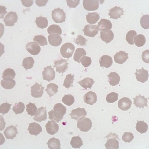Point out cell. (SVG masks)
Here are the masks:
<instances>
[{"instance_id": "3957f363", "label": "cell", "mask_w": 149, "mask_h": 149, "mask_svg": "<svg viewBox=\"0 0 149 149\" xmlns=\"http://www.w3.org/2000/svg\"><path fill=\"white\" fill-rule=\"evenodd\" d=\"M75 47L72 43H65L61 48V54L63 57L69 58L72 56Z\"/></svg>"}, {"instance_id": "8992f818", "label": "cell", "mask_w": 149, "mask_h": 149, "mask_svg": "<svg viewBox=\"0 0 149 149\" xmlns=\"http://www.w3.org/2000/svg\"><path fill=\"white\" fill-rule=\"evenodd\" d=\"M68 59L65 60L61 59L55 61L54 62V66L53 67L56 68V72L62 73V76L63 75V74L66 72L68 68V65L69 63H67V61Z\"/></svg>"}, {"instance_id": "7c38bea8", "label": "cell", "mask_w": 149, "mask_h": 149, "mask_svg": "<svg viewBox=\"0 0 149 149\" xmlns=\"http://www.w3.org/2000/svg\"><path fill=\"white\" fill-rule=\"evenodd\" d=\"M134 74L137 81L142 83H144L148 80V72L144 69L143 67L141 69H136V72Z\"/></svg>"}, {"instance_id": "e575fe53", "label": "cell", "mask_w": 149, "mask_h": 149, "mask_svg": "<svg viewBox=\"0 0 149 149\" xmlns=\"http://www.w3.org/2000/svg\"><path fill=\"white\" fill-rule=\"evenodd\" d=\"M136 129L138 132L141 134L146 133L148 131V126L144 121H137Z\"/></svg>"}, {"instance_id": "8d00e7d4", "label": "cell", "mask_w": 149, "mask_h": 149, "mask_svg": "<svg viewBox=\"0 0 149 149\" xmlns=\"http://www.w3.org/2000/svg\"><path fill=\"white\" fill-rule=\"evenodd\" d=\"M70 143L72 148L75 149H80L83 145L82 140L79 136L73 137Z\"/></svg>"}, {"instance_id": "d6a6232c", "label": "cell", "mask_w": 149, "mask_h": 149, "mask_svg": "<svg viewBox=\"0 0 149 149\" xmlns=\"http://www.w3.org/2000/svg\"><path fill=\"white\" fill-rule=\"evenodd\" d=\"M50 149H60L61 143L59 139L53 137L51 138L47 143Z\"/></svg>"}, {"instance_id": "11a10c76", "label": "cell", "mask_w": 149, "mask_h": 149, "mask_svg": "<svg viewBox=\"0 0 149 149\" xmlns=\"http://www.w3.org/2000/svg\"><path fill=\"white\" fill-rule=\"evenodd\" d=\"M80 0H67V5L70 8H75L80 4Z\"/></svg>"}, {"instance_id": "9c48e42d", "label": "cell", "mask_w": 149, "mask_h": 149, "mask_svg": "<svg viewBox=\"0 0 149 149\" xmlns=\"http://www.w3.org/2000/svg\"><path fill=\"white\" fill-rule=\"evenodd\" d=\"M43 80H46L49 82L54 80L55 77V72L52 66H47L44 68L42 72Z\"/></svg>"}, {"instance_id": "7402d4cb", "label": "cell", "mask_w": 149, "mask_h": 149, "mask_svg": "<svg viewBox=\"0 0 149 149\" xmlns=\"http://www.w3.org/2000/svg\"><path fill=\"white\" fill-rule=\"evenodd\" d=\"M18 133L16 127L13 125L7 127L4 132L5 137L8 140H13L16 137V135Z\"/></svg>"}, {"instance_id": "c3c4849f", "label": "cell", "mask_w": 149, "mask_h": 149, "mask_svg": "<svg viewBox=\"0 0 149 149\" xmlns=\"http://www.w3.org/2000/svg\"><path fill=\"white\" fill-rule=\"evenodd\" d=\"M137 35V33L135 30H130L127 33L126 36V40L128 43L131 45L134 44V38Z\"/></svg>"}, {"instance_id": "30bf717a", "label": "cell", "mask_w": 149, "mask_h": 149, "mask_svg": "<svg viewBox=\"0 0 149 149\" xmlns=\"http://www.w3.org/2000/svg\"><path fill=\"white\" fill-rule=\"evenodd\" d=\"M100 1H101L98 0H84L83 5L86 10H96L98 9Z\"/></svg>"}, {"instance_id": "74e56055", "label": "cell", "mask_w": 149, "mask_h": 149, "mask_svg": "<svg viewBox=\"0 0 149 149\" xmlns=\"http://www.w3.org/2000/svg\"><path fill=\"white\" fill-rule=\"evenodd\" d=\"M134 41L136 46L140 47L143 46L146 42V39L143 35L139 34L134 38Z\"/></svg>"}, {"instance_id": "ba28073f", "label": "cell", "mask_w": 149, "mask_h": 149, "mask_svg": "<svg viewBox=\"0 0 149 149\" xmlns=\"http://www.w3.org/2000/svg\"><path fill=\"white\" fill-rule=\"evenodd\" d=\"M87 113L84 108H80V107L72 110L71 113L70 114L72 119L78 121L85 118Z\"/></svg>"}, {"instance_id": "ee69618b", "label": "cell", "mask_w": 149, "mask_h": 149, "mask_svg": "<svg viewBox=\"0 0 149 149\" xmlns=\"http://www.w3.org/2000/svg\"><path fill=\"white\" fill-rule=\"evenodd\" d=\"M62 101L67 106H70L75 102L74 97L71 94L65 95L62 98Z\"/></svg>"}, {"instance_id": "db71d44e", "label": "cell", "mask_w": 149, "mask_h": 149, "mask_svg": "<svg viewBox=\"0 0 149 149\" xmlns=\"http://www.w3.org/2000/svg\"><path fill=\"white\" fill-rule=\"evenodd\" d=\"M87 41V40H86L85 38H84V37H83L81 35H78L76 40H74V42L76 44H77L78 45H80L82 46H86V43Z\"/></svg>"}, {"instance_id": "f5cc1de1", "label": "cell", "mask_w": 149, "mask_h": 149, "mask_svg": "<svg viewBox=\"0 0 149 149\" xmlns=\"http://www.w3.org/2000/svg\"><path fill=\"white\" fill-rule=\"evenodd\" d=\"M122 140L125 142L130 143L134 139V136L131 132H125L122 136Z\"/></svg>"}, {"instance_id": "680465c9", "label": "cell", "mask_w": 149, "mask_h": 149, "mask_svg": "<svg viewBox=\"0 0 149 149\" xmlns=\"http://www.w3.org/2000/svg\"><path fill=\"white\" fill-rule=\"evenodd\" d=\"M48 1L47 0H36V3L38 6L41 7L45 6Z\"/></svg>"}, {"instance_id": "681fc988", "label": "cell", "mask_w": 149, "mask_h": 149, "mask_svg": "<svg viewBox=\"0 0 149 149\" xmlns=\"http://www.w3.org/2000/svg\"><path fill=\"white\" fill-rule=\"evenodd\" d=\"M140 24L142 28L144 29L149 28V15H144L140 19Z\"/></svg>"}, {"instance_id": "83f0119b", "label": "cell", "mask_w": 149, "mask_h": 149, "mask_svg": "<svg viewBox=\"0 0 149 149\" xmlns=\"http://www.w3.org/2000/svg\"><path fill=\"white\" fill-rule=\"evenodd\" d=\"M107 77H108V81L110 85L115 86L119 84L120 78L117 72H112L107 76Z\"/></svg>"}, {"instance_id": "d590c367", "label": "cell", "mask_w": 149, "mask_h": 149, "mask_svg": "<svg viewBox=\"0 0 149 149\" xmlns=\"http://www.w3.org/2000/svg\"><path fill=\"white\" fill-rule=\"evenodd\" d=\"M86 55V52L85 50L82 48H78L76 49L74 56V60L75 61L78 62V63H80V60L81 57Z\"/></svg>"}, {"instance_id": "1f68e13d", "label": "cell", "mask_w": 149, "mask_h": 149, "mask_svg": "<svg viewBox=\"0 0 149 149\" xmlns=\"http://www.w3.org/2000/svg\"><path fill=\"white\" fill-rule=\"evenodd\" d=\"M58 86L54 83H50L48 84L47 89L45 90L50 97L53 96L58 92Z\"/></svg>"}, {"instance_id": "6f0895ef", "label": "cell", "mask_w": 149, "mask_h": 149, "mask_svg": "<svg viewBox=\"0 0 149 149\" xmlns=\"http://www.w3.org/2000/svg\"><path fill=\"white\" fill-rule=\"evenodd\" d=\"M22 5L26 7H30L33 4V1L32 0H21Z\"/></svg>"}, {"instance_id": "4316f807", "label": "cell", "mask_w": 149, "mask_h": 149, "mask_svg": "<svg viewBox=\"0 0 149 149\" xmlns=\"http://www.w3.org/2000/svg\"><path fill=\"white\" fill-rule=\"evenodd\" d=\"M48 40L49 44L52 46L57 47L59 46L62 42L61 37L58 34H53L48 36Z\"/></svg>"}, {"instance_id": "7dc6e473", "label": "cell", "mask_w": 149, "mask_h": 149, "mask_svg": "<svg viewBox=\"0 0 149 149\" xmlns=\"http://www.w3.org/2000/svg\"><path fill=\"white\" fill-rule=\"evenodd\" d=\"M118 93L115 92H111L107 95L106 97L107 102L108 103H113L118 100Z\"/></svg>"}, {"instance_id": "91938a15", "label": "cell", "mask_w": 149, "mask_h": 149, "mask_svg": "<svg viewBox=\"0 0 149 149\" xmlns=\"http://www.w3.org/2000/svg\"><path fill=\"white\" fill-rule=\"evenodd\" d=\"M1 18H4V15L7 13L6 10V8L5 6H1Z\"/></svg>"}, {"instance_id": "2e32d148", "label": "cell", "mask_w": 149, "mask_h": 149, "mask_svg": "<svg viewBox=\"0 0 149 149\" xmlns=\"http://www.w3.org/2000/svg\"><path fill=\"white\" fill-rule=\"evenodd\" d=\"M33 118L35 121L39 122L46 120L47 119L46 107H41L39 108Z\"/></svg>"}, {"instance_id": "6da1fadb", "label": "cell", "mask_w": 149, "mask_h": 149, "mask_svg": "<svg viewBox=\"0 0 149 149\" xmlns=\"http://www.w3.org/2000/svg\"><path fill=\"white\" fill-rule=\"evenodd\" d=\"M67 108L61 103H56L53 109L48 113L49 119L59 122L63 118L64 115L67 112Z\"/></svg>"}, {"instance_id": "f907efd6", "label": "cell", "mask_w": 149, "mask_h": 149, "mask_svg": "<svg viewBox=\"0 0 149 149\" xmlns=\"http://www.w3.org/2000/svg\"><path fill=\"white\" fill-rule=\"evenodd\" d=\"M12 104H9L6 102V103H2L0 106V113L3 115L7 113L10 110Z\"/></svg>"}, {"instance_id": "816d5d0a", "label": "cell", "mask_w": 149, "mask_h": 149, "mask_svg": "<svg viewBox=\"0 0 149 149\" xmlns=\"http://www.w3.org/2000/svg\"><path fill=\"white\" fill-rule=\"evenodd\" d=\"M92 59L89 56H82L80 60V63L84 67H88L90 66L92 64Z\"/></svg>"}, {"instance_id": "7bdbcfd3", "label": "cell", "mask_w": 149, "mask_h": 149, "mask_svg": "<svg viewBox=\"0 0 149 149\" xmlns=\"http://www.w3.org/2000/svg\"><path fill=\"white\" fill-rule=\"evenodd\" d=\"M47 32L49 34L56 33L61 35L62 31L61 29L59 26L57 25H52L48 28Z\"/></svg>"}, {"instance_id": "5b68a950", "label": "cell", "mask_w": 149, "mask_h": 149, "mask_svg": "<svg viewBox=\"0 0 149 149\" xmlns=\"http://www.w3.org/2000/svg\"><path fill=\"white\" fill-rule=\"evenodd\" d=\"M77 126L80 131L83 132H87L91 130L92 127V123L90 118H84L78 120Z\"/></svg>"}, {"instance_id": "4dcf8cb0", "label": "cell", "mask_w": 149, "mask_h": 149, "mask_svg": "<svg viewBox=\"0 0 149 149\" xmlns=\"http://www.w3.org/2000/svg\"><path fill=\"white\" fill-rule=\"evenodd\" d=\"M87 22L90 24H96L100 19V15L97 13H88L86 16Z\"/></svg>"}, {"instance_id": "4fadbf2b", "label": "cell", "mask_w": 149, "mask_h": 149, "mask_svg": "<svg viewBox=\"0 0 149 149\" xmlns=\"http://www.w3.org/2000/svg\"><path fill=\"white\" fill-rule=\"evenodd\" d=\"M26 48L30 54L33 55H38L41 52V47L35 42H29L26 45Z\"/></svg>"}, {"instance_id": "ab89813d", "label": "cell", "mask_w": 149, "mask_h": 149, "mask_svg": "<svg viewBox=\"0 0 149 149\" xmlns=\"http://www.w3.org/2000/svg\"><path fill=\"white\" fill-rule=\"evenodd\" d=\"M74 76L72 75L71 74H68L66 76V78L64 80L63 86L67 89H69L71 87L73 86V83L74 80Z\"/></svg>"}, {"instance_id": "d6986e66", "label": "cell", "mask_w": 149, "mask_h": 149, "mask_svg": "<svg viewBox=\"0 0 149 149\" xmlns=\"http://www.w3.org/2000/svg\"><path fill=\"white\" fill-rule=\"evenodd\" d=\"M96 25H86L84 27L83 31L85 35L89 37L94 38L98 33L99 30L96 29Z\"/></svg>"}, {"instance_id": "5bb4252c", "label": "cell", "mask_w": 149, "mask_h": 149, "mask_svg": "<svg viewBox=\"0 0 149 149\" xmlns=\"http://www.w3.org/2000/svg\"><path fill=\"white\" fill-rule=\"evenodd\" d=\"M112 28V24L109 19H101L98 23L96 28L100 31H105L111 30Z\"/></svg>"}, {"instance_id": "e0dca14e", "label": "cell", "mask_w": 149, "mask_h": 149, "mask_svg": "<svg viewBox=\"0 0 149 149\" xmlns=\"http://www.w3.org/2000/svg\"><path fill=\"white\" fill-rule=\"evenodd\" d=\"M134 104L136 107L143 109L144 107H148V99L139 95V96H136L135 98H133Z\"/></svg>"}, {"instance_id": "52a82bcc", "label": "cell", "mask_w": 149, "mask_h": 149, "mask_svg": "<svg viewBox=\"0 0 149 149\" xmlns=\"http://www.w3.org/2000/svg\"><path fill=\"white\" fill-rule=\"evenodd\" d=\"M18 16L15 12L11 11L5 16L4 21L6 26H13L15 23L17 22Z\"/></svg>"}, {"instance_id": "8fae6325", "label": "cell", "mask_w": 149, "mask_h": 149, "mask_svg": "<svg viewBox=\"0 0 149 149\" xmlns=\"http://www.w3.org/2000/svg\"><path fill=\"white\" fill-rule=\"evenodd\" d=\"M45 88L42 86V83L39 84L36 82L35 84L31 87V95L34 98H40L42 97Z\"/></svg>"}, {"instance_id": "60d3db41", "label": "cell", "mask_w": 149, "mask_h": 149, "mask_svg": "<svg viewBox=\"0 0 149 149\" xmlns=\"http://www.w3.org/2000/svg\"><path fill=\"white\" fill-rule=\"evenodd\" d=\"M25 107L24 104L22 102H19L18 103H16L13 107V111L16 115L22 113L24 111Z\"/></svg>"}, {"instance_id": "836d02e7", "label": "cell", "mask_w": 149, "mask_h": 149, "mask_svg": "<svg viewBox=\"0 0 149 149\" xmlns=\"http://www.w3.org/2000/svg\"><path fill=\"white\" fill-rule=\"evenodd\" d=\"M35 22L38 28L41 29L46 28L48 25V21L47 18L42 16L37 17Z\"/></svg>"}, {"instance_id": "ffe728a7", "label": "cell", "mask_w": 149, "mask_h": 149, "mask_svg": "<svg viewBox=\"0 0 149 149\" xmlns=\"http://www.w3.org/2000/svg\"><path fill=\"white\" fill-rule=\"evenodd\" d=\"M109 11L108 15L111 19H117L124 15V11L123 8L117 6L112 8Z\"/></svg>"}, {"instance_id": "7a4b0ae2", "label": "cell", "mask_w": 149, "mask_h": 149, "mask_svg": "<svg viewBox=\"0 0 149 149\" xmlns=\"http://www.w3.org/2000/svg\"><path fill=\"white\" fill-rule=\"evenodd\" d=\"M105 138L107 139V141L105 144L106 149H119V143L117 139L119 141L120 139L118 138L117 134L111 132Z\"/></svg>"}, {"instance_id": "d4e9b609", "label": "cell", "mask_w": 149, "mask_h": 149, "mask_svg": "<svg viewBox=\"0 0 149 149\" xmlns=\"http://www.w3.org/2000/svg\"><path fill=\"white\" fill-rule=\"evenodd\" d=\"M99 63L101 67L108 68L112 65L113 59L109 55H103L100 58Z\"/></svg>"}, {"instance_id": "44dd1931", "label": "cell", "mask_w": 149, "mask_h": 149, "mask_svg": "<svg viewBox=\"0 0 149 149\" xmlns=\"http://www.w3.org/2000/svg\"><path fill=\"white\" fill-rule=\"evenodd\" d=\"M132 102L129 98L124 97L119 100L118 102V108L121 110H128L131 107Z\"/></svg>"}, {"instance_id": "f546056e", "label": "cell", "mask_w": 149, "mask_h": 149, "mask_svg": "<svg viewBox=\"0 0 149 149\" xmlns=\"http://www.w3.org/2000/svg\"><path fill=\"white\" fill-rule=\"evenodd\" d=\"M78 83L82 88L86 90L88 88L90 89L92 88V86L94 84L95 81L92 78H86Z\"/></svg>"}, {"instance_id": "f1b7e54d", "label": "cell", "mask_w": 149, "mask_h": 149, "mask_svg": "<svg viewBox=\"0 0 149 149\" xmlns=\"http://www.w3.org/2000/svg\"><path fill=\"white\" fill-rule=\"evenodd\" d=\"M16 75V73L13 69L10 68H6L3 72L2 78L3 80L6 81H11L13 80Z\"/></svg>"}, {"instance_id": "9a60e30c", "label": "cell", "mask_w": 149, "mask_h": 149, "mask_svg": "<svg viewBox=\"0 0 149 149\" xmlns=\"http://www.w3.org/2000/svg\"><path fill=\"white\" fill-rule=\"evenodd\" d=\"M47 132L49 134L53 135L57 133L59 130V126L54 120L48 121L45 125Z\"/></svg>"}, {"instance_id": "ac0fdd59", "label": "cell", "mask_w": 149, "mask_h": 149, "mask_svg": "<svg viewBox=\"0 0 149 149\" xmlns=\"http://www.w3.org/2000/svg\"><path fill=\"white\" fill-rule=\"evenodd\" d=\"M129 54L123 51H120L117 52L114 56V59L115 63H117L122 64L127 61L129 58Z\"/></svg>"}, {"instance_id": "9f6ffc18", "label": "cell", "mask_w": 149, "mask_h": 149, "mask_svg": "<svg viewBox=\"0 0 149 149\" xmlns=\"http://www.w3.org/2000/svg\"><path fill=\"white\" fill-rule=\"evenodd\" d=\"M142 61L146 63H149V50L143 52L142 55Z\"/></svg>"}, {"instance_id": "f35d334b", "label": "cell", "mask_w": 149, "mask_h": 149, "mask_svg": "<svg viewBox=\"0 0 149 149\" xmlns=\"http://www.w3.org/2000/svg\"><path fill=\"white\" fill-rule=\"evenodd\" d=\"M34 63V60L32 57H28L24 58L22 66L27 70L33 68Z\"/></svg>"}, {"instance_id": "cb8c5ba5", "label": "cell", "mask_w": 149, "mask_h": 149, "mask_svg": "<svg viewBox=\"0 0 149 149\" xmlns=\"http://www.w3.org/2000/svg\"><path fill=\"white\" fill-rule=\"evenodd\" d=\"M84 100L86 103L93 105L97 101V96L95 93L90 91L85 95L84 96Z\"/></svg>"}, {"instance_id": "484cf974", "label": "cell", "mask_w": 149, "mask_h": 149, "mask_svg": "<svg viewBox=\"0 0 149 149\" xmlns=\"http://www.w3.org/2000/svg\"><path fill=\"white\" fill-rule=\"evenodd\" d=\"M100 37L102 41L107 44L113 40L114 34L111 30L102 31L100 32Z\"/></svg>"}, {"instance_id": "277c9868", "label": "cell", "mask_w": 149, "mask_h": 149, "mask_svg": "<svg viewBox=\"0 0 149 149\" xmlns=\"http://www.w3.org/2000/svg\"><path fill=\"white\" fill-rule=\"evenodd\" d=\"M66 14L63 9L58 8L52 12V18L55 22L62 23L65 22L66 20Z\"/></svg>"}, {"instance_id": "f6af8a7d", "label": "cell", "mask_w": 149, "mask_h": 149, "mask_svg": "<svg viewBox=\"0 0 149 149\" xmlns=\"http://www.w3.org/2000/svg\"><path fill=\"white\" fill-rule=\"evenodd\" d=\"M1 85L4 89L11 90L15 87L16 85V81L14 80L11 81H6L3 80L1 81Z\"/></svg>"}, {"instance_id": "b9f144b4", "label": "cell", "mask_w": 149, "mask_h": 149, "mask_svg": "<svg viewBox=\"0 0 149 149\" xmlns=\"http://www.w3.org/2000/svg\"><path fill=\"white\" fill-rule=\"evenodd\" d=\"M26 110L28 115H31V117L36 115L38 108L35 103H30L26 105Z\"/></svg>"}, {"instance_id": "bcb514c9", "label": "cell", "mask_w": 149, "mask_h": 149, "mask_svg": "<svg viewBox=\"0 0 149 149\" xmlns=\"http://www.w3.org/2000/svg\"><path fill=\"white\" fill-rule=\"evenodd\" d=\"M33 40L38 43L41 46H44L47 45L48 43L46 38L42 35L35 36Z\"/></svg>"}, {"instance_id": "603a6c76", "label": "cell", "mask_w": 149, "mask_h": 149, "mask_svg": "<svg viewBox=\"0 0 149 149\" xmlns=\"http://www.w3.org/2000/svg\"><path fill=\"white\" fill-rule=\"evenodd\" d=\"M27 130L30 134L35 136H38L42 131V128L40 125L35 122L29 124Z\"/></svg>"}]
</instances>
